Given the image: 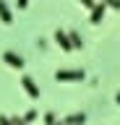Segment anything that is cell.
Instances as JSON below:
<instances>
[{
    "instance_id": "30bf717a",
    "label": "cell",
    "mask_w": 120,
    "mask_h": 125,
    "mask_svg": "<svg viewBox=\"0 0 120 125\" xmlns=\"http://www.w3.org/2000/svg\"><path fill=\"white\" fill-rule=\"evenodd\" d=\"M57 123V117L52 115V112H47V115H44V125H55Z\"/></svg>"
},
{
    "instance_id": "8992f818",
    "label": "cell",
    "mask_w": 120,
    "mask_h": 125,
    "mask_svg": "<svg viewBox=\"0 0 120 125\" xmlns=\"http://www.w3.org/2000/svg\"><path fill=\"white\" fill-rule=\"evenodd\" d=\"M0 21L3 23H13V13H11V8L5 0H0Z\"/></svg>"
},
{
    "instance_id": "7a4b0ae2",
    "label": "cell",
    "mask_w": 120,
    "mask_h": 125,
    "mask_svg": "<svg viewBox=\"0 0 120 125\" xmlns=\"http://www.w3.org/2000/svg\"><path fill=\"white\" fill-rule=\"evenodd\" d=\"M21 86H24V91L32 96V99H39V86L34 83V78L32 76H24L21 78Z\"/></svg>"
},
{
    "instance_id": "9a60e30c",
    "label": "cell",
    "mask_w": 120,
    "mask_h": 125,
    "mask_svg": "<svg viewBox=\"0 0 120 125\" xmlns=\"http://www.w3.org/2000/svg\"><path fill=\"white\" fill-rule=\"evenodd\" d=\"M115 104H120V91H118V94H115Z\"/></svg>"
},
{
    "instance_id": "2e32d148",
    "label": "cell",
    "mask_w": 120,
    "mask_h": 125,
    "mask_svg": "<svg viewBox=\"0 0 120 125\" xmlns=\"http://www.w3.org/2000/svg\"><path fill=\"white\" fill-rule=\"evenodd\" d=\"M18 125H29V123H18Z\"/></svg>"
},
{
    "instance_id": "9c48e42d",
    "label": "cell",
    "mask_w": 120,
    "mask_h": 125,
    "mask_svg": "<svg viewBox=\"0 0 120 125\" xmlns=\"http://www.w3.org/2000/svg\"><path fill=\"white\" fill-rule=\"evenodd\" d=\"M34 120H37V112H34V109H29V112L24 115V123H34Z\"/></svg>"
},
{
    "instance_id": "8fae6325",
    "label": "cell",
    "mask_w": 120,
    "mask_h": 125,
    "mask_svg": "<svg viewBox=\"0 0 120 125\" xmlns=\"http://www.w3.org/2000/svg\"><path fill=\"white\" fill-rule=\"evenodd\" d=\"M104 5H107V8H115V10H120V0H104Z\"/></svg>"
},
{
    "instance_id": "5bb4252c",
    "label": "cell",
    "mask_w": 120,
    "mask_h": 125,
    "mask_svg": "<svg viewBox=\"0 0 120 125\" xmlns=\"http://www.w3.org/2000/svg\"><path fill=\"white\" fill-rule=\"evenodd\" d=\"M16 3H18V8H26V5H29V0H16Z\"/></svg>"
},
{
    "instance_id": "4fadbf2b",
    "label": "cell",
    "mask_w": 120,
    "mask_h": 125,
    "mask_svg": "<svg viewBox=\"0 0 120 125\" xmlns=\"http://www.w3.org/2000/svg\"><path fill=\"white\" fill-rule=\"evenodd\" d=\"M0 125H13V123H11V117H0Z\"/></svg>"
},
{
    "instance_id": "5b68a950",
    "label": "cell",
    "mask_w": 120,
    "mask_h": 125,
    "mask_svg": "<svg viewBox=\"0 0 120 125\" xmlns=\"http://www.w3.org/2000/svg\"><path fill=\"white\" fill-rule=\"evenodd\" d=\"M104 10H107L104 0H102V3H97V5L91 8V16H89V21H91V23H102V18H104Z\"/></svg>"
},
{
    "instance_id": "277c9868",
    "label": "cell",
    "mask_w": 120,
    "mask_h": 125,
    "mask_svg": "<svg viewBox=\"0 0 120 125\" xmlns=\"http://www.w3.org/2000/svg\"><path fill=\"white\" fill-rule=\"evenodd\" d=\"M3 60L8 62L11 68H18V70L24 68V57H21L18 52H11V50H8V52H3Z\"/></svg>"
},
{
    "instance_id": "3957f363",
    "label": "cell",
    "mask_w": 120,
    "mask_h": 125,
    "mask_svg": "<svg viewBox=\"0 0 120 125\" xmlns=\"http://www.w3.org/2000/svg\"><path fill=\"white\" fill-rule=\"evenodd\" d=\"M55 42L60 44V50H63V52H71V50H73V44H71V37H68V31H60V29H57V31H55Z\"/></svg>"
},
{
    "instance_id": "ba28073f",
    "label": "cell",
    "mask_w": 120,
    "mask_h": 125,
    "mask_svg": "<svg viewBox=\"0 0 120 125\" xmlns=\"http://www.w3.org/2000/svg\"><path fill=\"white\" fill-rule=\"evenodd\" d=\"M68 37H71L73 50H81V47H84V37H81V34H76V31H68Z\"/></svg>"
},
{
    "instance_id": "6da1fadb",
    "label": "cell",
    "mask_w": 120,
    "mask_h": 125,
    "mask_svg": "<svg viewBox=\"0 0 120 125\" xmlns=\"http://www.w3.org/2000/svg\"><path fill=\"white\" fill-rule=\"evenodd\" d=\"M86 73L84 70H57L55 73V81H84Z\"/></svg>"
},
{
    "instance_id": "52a82bcc",
    "label": "cell",
    "mask_w": 120,
    "mask_h": 125,
    "mask_svg": "<svg viewBox=\"0 0 120 125\" xmlns=\"http://www.w3.org/2000/svg\"><path fill=\"white\" fill-rule=\"evenodd\" d=\"M63 123L65 125H84V123H86V115H84V112H76V115H68Z\"/></svg>"
},
{
    "instance_id": "7c38bea8",
    "label": "cell",
    "mask_w": 120,
    "mask_h": 125,
    "mask_svg": "<svg viewBox=\"0 0 120 125\" xmlns=\"http://www.w3.org/2000/svg\"><path fill=\"white\" fill-rule=\"evenodd\" d=\"M78 3H81V5H84V8H89V10H91V8H94V5H97L94 0H78Z\"/></svg>"
}]
</instances>
